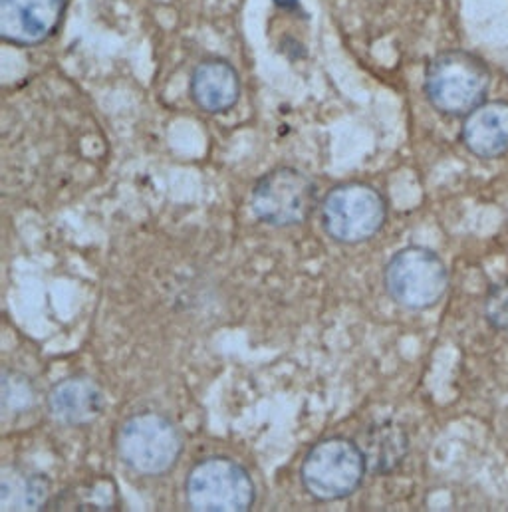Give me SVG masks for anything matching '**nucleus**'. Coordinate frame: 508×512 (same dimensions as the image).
Here are the masks:
<instances>
[{"label":"nucleus","instance_id":"15","mask_svg":"<svg viewBox=\"0 0 508 512\" xmlns=\"http://www.w3.org/2000/svg\"><path fill=\"white\" fill-rule=\"evenodd\" d=\"M483 310L495 330H508V280L489 290Z\"/></svg>","mask_w":508,"mask_h":512},{"label":"nucleus","instance_id":"12","mask_svg":"<svg viewBox=\"0 0 508 512\" xmlns=\"http://www.w3.org/2000/svg\"><path fill=\"white\" fill-rule=\"evenodd\" d=\"M362 451H364L368 469H372L378 475H385L395 471L403 463L409 451V439L399 425L385 421V423L372 425L364 433Z\"/></svg>","mask_w":508,"mask_h":512},{"label":"nucleus","instance_id":"13","mask_svg":"<svg viewBox=\"0 0 508 512\" xmlns=\"http://www.w3.org/2000/svg\"><path fill=\"white\" fill-rule=\"evenodd\" d=\"M46 497H48V485L42 477L22 475L18 471L2 473V485H0L2 511L40 509Z\"/></svg>","mask_w":508,"mask_h":512},{"label":"nucleus","instance_id":"14","mask_svg":"<svg viewBox=\"0 0 508 512\" xmlns=\"http://www.w3.org/2000/svg\"><path fill=\"white\" fill-rule=\"evenodd\" d=\"M34 401V389L20 374L6 372L2 378V405L14 411L28 407Z\"/></svg>","mask_w":508,"mask_h":512},{"label":"nucleus","instance_id":"3","mask_svg":"<svg viewBox=\"0 0 508 512\" xmlns=\"http://www.w3.org/2000/svg\"><path fill=\"white\" fill-rule=\"evenodd\" d=\"M387 207L380 191L366 183H342L322 201L326 235L342 245H360L380 233Z\"/></svg>","mask_w":508,"mask_h":512},{"label":"nucleus","instance_id":"8","mask_svg":"<svg viewBox=\"0 0 508 512\" xmlns=\"http://www.w3.org/2000/svg\"><path fill=\"white\" fill-rule=\"evenodd\" d=\"M66 0H0V36L14 46H38L60 26Z\"/></svg>","mask_w":508,"mask_h":512},{"label":"nucleus","instance_id":"10","mask_svg":"<svg viewBox=\"0 0 508 512\" xmlns=\"http://www.w3.org/2000/svg\"><path fill=\"white\" fill-rule=\"evenodd\" d=\"M461 137L465 147L481 159H497L508 153V102H483L465 116Z\"/></svg>","mask_w":508,"mask_h":512},{"label":"nucleus","instance_id":"1","mask_svg":"<svg viewBox=\"0 0 508 512\" xmlns=\"http://www.w3.org/2000/svg\"><path fill=\"white\" fill-rule=\"evenodd\" d=\"M489 86L487 64L465 50L441 52L427 66L425 94L443 116H469L485 102Z\"/></svg>","mask_w":508,"mask_h":512},{"label":"nucleus","instance_id":"6","mask_svg":"<svg viewBox=\"0 0 508 512\" xmlns=\"http://www.w3.org/2000/svg\"><path fill=\"white\" fill-rule=\"evenodd\" d=\"M449 274L443 260L425 247H407L385 266V288L407 310L433 308L447 292Z\"/></svg>","mask_w":508,"mask_h":512},{"label":"nucleus","instance_id":"9","mask_svg":"<svg viewBox=\"0 0 508 512\" xmlns=\"http://www.w3.org/2000/svg\"><path fill=\"white\" fill-rule=\"evenodd\" d=\"M191 98L203 112H229L241 98V78L223 58L203 60L191 76Z\"/></svg>","mask_w":508,"mask_h":512},{"label":"nucleus","instance_id":"7","mask_svg":"<svg viewBox=\"0 0 508 512\" xmlns=\"http://www.w3.org/2000/svg\"><path fill=\"white\" fill-rule=\"evenodd\" d=\"M316 183L294 167H276L264 173L253 187V215L270 227L304 223L316 207Z\"/></svg>","mask_w":508,"mask_h":512},{"label":"nucleus","instance_id":"11","mask_svg":"<svg viewBox=\"0 0 508 512\" xmlns=\"http://www.w3.org/2000/svg\"><path fill=\"white\" fill-rule=\"evenodd\" d=\"M48 407L52 417L64 425H86L100 417L104 393L94 380L72 376L52 387Z\"/></svg>","mask_w":508,"mask_h":512},{"label":"nucleus","instance_id":"16","mask_svg":"<svg viewBox=\"0 0 508 512\" xmlns=\"http://www.w3.org/2000/svg\"><path fill=\"white\" fill-rule=\"evenodd\" d=\"M274 4L278 8H284V10H298L300 12V0H274Z\"/></svg>","mask_w":508,"mask_h":512},{"label":"nucleus","instance_id":"4","mask_svg":"<svg viewBox=\"0 0 508 512\" xmlns=\"http://www.w3.org/2000/svg\"><path fill=\"white\" fill-rule=\"evenodd\" d=\"M183 451L177 427L163 415L145 411L129 417L118 433V453L127 467L145 477L171 471Z\"/></svg>","mask_w":508,"mask_h":512},{"label":"nucleus","instance_id":"2","mask_svg":"<svg viewBox=\"0 0 508 512\" xmlns=\"http://www.w3.org/2000/svg\"><path fill=\"white\" fill-rule=\"evenodd\" d=\"M368 471L364 451L346 437L316 443L300 469L306 491L318 501H340L354 495Z\"/></svg>","mask_w":508,"mask_h":512},{"label":"nucleus","instance_id":"5","mask_svg":"<svg viewBox=\"0 0 508 512\" xmlns=\"http://www.w3.org/2000/svg\"><path fill=\"white\" fill-rule=\"evenodd\" d=\"M185 497L193 511L243 512L253 507L256 489L243 465L227 457H207L189 471Z\"/></svg>","mask_w":508,"mask_h":512}]
</instances>
